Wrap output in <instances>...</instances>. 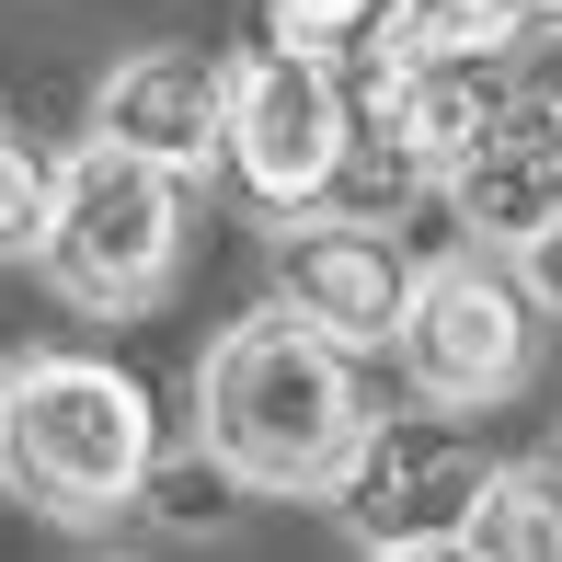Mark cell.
I'll return each instance as SVG.
<instances>
[{"instance_id":"obj_12","label":"cell","mask_w":562,"mask_h":562,"mask_svg":"<svg viewBox=\"0 0 562 562\" xmlns=\"http://www.w3.org/2000/svg\"><path fill=\"white\" fill-rule=\"evenodd\" d=\"M379 12L391 0H265V46H299V58H356V46L379 35Z\"/></svg>"},{"instance_id":"obj_1","label":"cell","mask_w":562,"mask_h":562,"mask_svg":"<svg viewBox=\"0 0 562 562\" xmlns=\"http://www.w3.org/2000/svg\"><path fill=\"white\" fill-rule=\"evenodd\" d=\"M195 448L241 494H334L345 459L368 448V402H356V356L299 322L288 299L229 322L195 368Z\"/></svg>"},{"instance_id":"obj_5","label":"cell","mask_w":562,"mask_h":562,"mask_svg":"<svg viewBox=\"0 0 562 562\" xmlns=\"http://www.w3.org/2000/svg\"><path fill=\"white\" fill-rule=\"evenodd\" d=\"M356 138V92L334 58H299V46H265V58L229 69V126H218V161L241 172V195H265V207H322V184H334Z\"/></svg>"},{"instance_id":"obj_10","label":"cell","mask_w":562,"mask_h":562,"mask_svg":"<svg viewBox=\"0 0 562 562\" xmlns=\"http://www.w3.org/2000/svg\"><path fill=\"white\" fill-rule=\"evenodd\" d=\"M459 551L494 562H562V459H505L459 505Z\"/></svg>"},{"instance_id":"obj_9","label":"cell","mask_w":562,"mask_h":562,"mask_svg":"<svg viewBox=\"0 0 562 562\" xmlns=\"http://www.w3.org/2000/svg\"><path fill=\"white\" fill-rule=\"evenodd\" d=\"M92 126L172 172H207L218 161V126H229V58H195V46H138V58L104 69L92 92Z\"/></svg>"},{"instance_id":"obj_8","label":"cell","mask_w":562,"mask_h":562,"mask_svg":"<svg viewBox=\"0 0 562 562\" xmlns=\"http://www.w3.org/2000/svg\"><path fill=\"white\" fill-rule=\"evenodd\" d=\"M437 195L459 207L471 241H505V252H517L528 229L562 207V81H517V104L482 126V149L448 172Z\"/></svg>"},{"instance_id":"obj_6","label":"cell","mask_w":562,"mask_h":562,"mask_svg":"<svg viewBox=\"0 0 562 562\" xmlns=\"http://www.w3.org/2000/svg\"><path fill=\"white\" fill-rule=\"evenodd\" d=\"M505 104H517L505 46H414V58H391V69H368V81H356V115L391 126V138L414 149L425 184H448Z\"/></svg>"},{"instance_id":"obj_2","label":"cell","mask_w":562,"mask_h":562,"mask_svg":"<svg viewBox=\"0 0 562 562\" xmlns=\"http://www.w3.org/2000/svg\"><path fill=\"white\" fill-rule=\"evenodd\" d=\"M161 471V414L104 356H23L0 368V494L58 528H104Z\"/></svg>"},{"instance_id":"obj_15","label":"cell","mask_w":562,"mask_h":562,"mask_svg":"<svg viewBox=\"0 0 562 562\" xmlns=\"http://www.w3.org/2000/svg\"><path fill=\"white\" fill-rule=\"evenodd\" d=\"M540 12H551V35H562V0H540Z\"/></svg>"},{"instance_id":"obj_4","label":"cell","mask_w":562,"mask_h":562,"mask_svg":"<svg viewBox=\"0 0 562 562\" xmlns=\"http://www.w3.org/2000/svg\"><path fill=\"white\" fill-rule=\"evenodd\" d=\"M528 311H540V299L494 265V241L448 252V265H414L391 356H402V379H414L437 414H482V402H505L528 379Z\"/></svg>"},{"instance_id":"obj_11","label":"cell","mask_w":562,"mask_h":562,"mask_svg":"<svg viewBox=\"0 0 562 562\" xmlns=\"http://www.w3.org/2000/svg\"><path fill=\"white\" fill-rule=\"evenodd\" d=\"M402 12H414L425 46H505V58H517L528 35H551L540 0H402Z\"/></svg>"},{"instance_id":"obj_14","label":"cell","mask_w":562,"mask_h":562,"mask_svg":"<svg viewBox=\"0 0 562 562\" xmlns=\"http://www.w3.org/2000/svg\"><path fill=\"white\" fill-rule=\"evenodd\" d=\"M517 288L540 299V311H562V207H551V218L517 241Z\"/></svg>"},{"instance_id":"obj_7","label":"cell","mask_w":562,"mask_h":562,"mask_svg":"<svg viewBox=\"0 0 562 562\" xmlns=\"http://www.w3.org/2000/svg\"><path fill=\"white\" fill-rule=\"evenodd\" d=\"M276 288H288L299 322H322L345 356H379L402 334V299H414V265L402 241H379V218H345V207H311L276 241Z\"/></svg>"},{"instance_id":"obj_3","label":"cell","mask_w":562,"mask_h":562,"mask_svg":"<svg viewBox=\"0 0 562 562\" xmlns=\"http://www.w3.org/2000/svg\"><path fill=\"white\" fill-rule=\"evenodd\" d=\"M172 252H184V172L92 126L58 161V207H46V241H35L46 288L81 299V311H149Z\"/></svg>"},{"instance_id":"obj_13","label":"cell","mask_w":562,"mask_h":562,"mask_svg":"<svg viewBox=\"0 0 562 562\" xmlns=\"http://www.w3.org/2000/svg\"><path fill=\"white\" fill-rule=\"evenodd\" d=\"M46 207H58V172H46L23 138H0V265H35Z\"/></svg>"}]
</instances>
